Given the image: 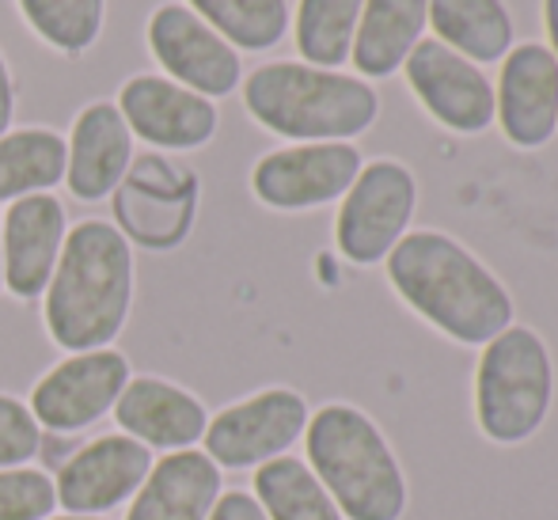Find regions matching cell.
I'll return each mask as SVG.
<instances>
[{
	"instance_id": "obj_1",
	"label": "cell",
	"mask_w": 558,
	"mask_h": 520,
	"mask_svg": "<svg viewBox=\"0 0 558 520\" xmlns=\"http://www.w3.org/2000/svg\"><path fill=\"white\" fill-rule=\"evenodd\" d=\"M384 274L407 312L463 350H478L517 323L506 281L441 228L407 232L384 258Z\"/></svg>"
},
{
	"instance_id": "obj_2",
	"label": "cell",
	"mask_w": 558,
	"mask_h": 520,
	"mask_svg": "<svg viewBox=\"0 0 558 520\" xmlns=\"http://www.w3.org/2000/svg\"><path fill=\"white\" fill-rule=\"evenodd\" d=\"M133 304V247L111 220H81L65 232L46 286V330L65 353L107 350Z\"/></svg>"
},
{
	"instance_id": "obj_3",
	"label": "cell",
	"mask_w": 558,
	"mask_h": 520,
	"mask_svg": "<svg viewBox=\"0 0 558 520\" xmlns=\"http://www.w3.org/2000/svg\"><path fill=\"white\" fill-rule=\"evenodd\" d=\"M304 463L335 498L342 520H403L411 509V475L396 445L357 403L331 399L312 411L304 430Z\"/></svg>"
},
{
	"instance_id": "obj_4",
	"label": "cell",
	"mask_w": 558,
	"mask_h": 520,
	"mask_svg": "<svg viewBox=\"0 0 558 520\" xmlns=\"http://www.w3.org/2000/svg\"><path fill=\"white\" fill-rule=\"evenodd\" d=\"M243 107L263 130L312 145L357 141L380 118V96L368 81L304 61H270L243 81Z\"/></svg>"
},
{
	"instance_id": "obj_5",
	"label": "cell",
	"mask_w": 558,
	"mask_h": 520,
	"mask_svg": "<svg viewBox=\"0 0 558 520\" xmlns=\"http://www.w3.org/2000/svg\"><path fill=\"white\" fill-rule=\"evenodd\" d=\"M558 373L547 338L513 323L478 346L471 373V422L494 448H521L544 433L555 411Z\"/></svg>"
},
{
	"instance_id": "obj_6",
	"label": "cell",
	"mask_w": 558,
	"mask_h": 520,
	"mask_svg": "<svg viewBox=\"0 0 558 520\" xmlns=\"http://www.w3.org/2000/svg\"><path fill=\"white\" fill-rule=\"evenodd\" d=\"M418 213V179L396 156L368 160L338 202L335 247L357 270L384 266Z\"/></svg>"
},
{
	"instance_id": "obj_7",
	"label": "cell",
	"mask_w": 558,
	"mask_h": 520,
	"mask_svg": "<svg viewBox=\"0 0 558 520\" xmlns=\"http://www.w3.org/2000/svg\"><path fill=\"white\" fill-rule=\"evenodd\" d=\"M308 418L312 407L301 391L274 384V388L251 391L247 399H235L209 418L202 452L221 471H255L293 452V445L308 430Z\"/></svg>"
},
{
	"instance_id": "obj_8",
	"label": "cell",
	"mask_w": 558,
	"mask_h": 520,
	"mask_svg": "<svg viewBox=\"0 0 558 520\" xmlns=\"http://www.w3.org/2000/svg\"><path fill=\"white\" fill-rule=\"evenodd\" d=\"M202 183L191 168L148 153L137 156L114 191L118 232L148 251H175L198 217Z\"/></svg>"
},
{
	"instance_id": "obj_9",
	"label": "cell",
	"mask_w": 558,
	"mask_h": 520,
	"mask_svg": "<svg viewBox=\"0 0 558 520\" xmlns=\"http://www.w3.org/2000/svg\"><path fill=\"white\" fill-rule=\"evenodd\" d=\"M365 156L353 141H312L266 153L251 168V191L266 209L308 213L342 202L353 186Z\"/></svg>"
},
{
	"instance_id": "obj_10",
	"label": "cell",
	"mask_w": 558,
	"mask_h": 520,
	"mask_svg": "<svg viewBox=\"0 0 558 520\" xmlns=\"http://www.w3.org/2000/svg\"><path fill=\"white\" fill-rule=\"evenodd\" d=\"M130 376L133 373L125 353L111 350V346L107 350L69 353L65 361H58L31 388L27 407L35 414L38 430L58 433V437H73V433L104 422L114 411Z\"/></svg>"
},
{
	"instance_id": "obj_11",
	"label": "cell",
	"mask_w": 558,
	"mask_h": 520,
	"mask_svg": "<svg viewBox=\"0 0 558 520\" xmlns=\"http://www.w3.org/2000/svg\"><path fill=\"white\" fill-rule=\"evenodd\" d=\"M407 88L429 118L460 137H478L494 125V84L475 61L460 58L437 38H422L403 65Z\"/></svg>"
},
{
	"instance_id": "obj_12",
	"label": "cell",
	"mask_w": 558,
	"mask_h": 520,
	"mask_svg": "<svg viewBox=\"0 0 558 520\" xmlns=\"http://www.w3.org/2000/svg\"><path fill=\"white\" fill-rule=\"evenodd\" d=\"M148 50L168 76L206 99H225L240 88V53L183 4H163L148 20Z\"/></svg>"
},
{
	"instance_id": "obj_13",
	"label": "cell",
	"mask_w": 558,
	"mask_h": 520,
	"mask_svg": "<svg viewBox=\"0 0 558 520\" xmlns=\"http://www.w3.org/2000/svg\"><path fill=\"white\" fill-rule=\"evenodd\" d=\"M153 452L125 433L88 440L58 468V506L73 517H104L125 506L153 471Z\"/></svg>"
},
{
	"instance_id": "obj_14",
	"label": "cell",
	"mask_w": 558,
	"mask_h": 520,
	"mask_svg": "<svg viewBox=\"0 0 558 520\" xmlns=\"http://www.w3.org/2000/svg\"><path fill=\"white\" fill-rule=\"evenodd\" d=\"M494 122L513 148H544L558 133V58L539 43H521L501 58Z\"/></svg>"
},
{
	"instance_id": "obj_15",
	"label": "cell",
	"mask_w": 558,
	"mask_h": 520,
	"mask_svg": "<svg viewBox=\"0 0 558 520\" xmlns=\"http://www.w3.org/2000/svg\"><path fill=\"white\" fill-rule=\"evenodd\" d=\"M118 110L133 137L168 153H194L217 133L214 99L168 81V76H133L118 92Z\"/></svg>"
},
{
	"instance_id": "obj_16",
	"label": "cell",
	"mask_w": 558,
	"mask_h": 520,
	"mask_svg": "<svg viewBox=\"0 0 558 520\" xmlns=\"http://www.w3.org/2000/svg\"><path fill=\"white\" fill-rule=\"evenodd\" d=\"M4 243V289L15 301L46 293L65 247V206L53 194H27L12 202L0 220Z\"/></svg>"
},
{
	"instance_id": "obj_17",
	"label": "cell",
	"mask_w": 558,
	"mask_h": 520,
	"mask_svg": "<svg viewBox=\"0 0 558 520\" xmlns=\"http://www.w3.org/2000/svg\"><path fill=\"white\" fill-rule=\"evenodd\" d=\"M114 422L125 437L141 440L148 452H183L206 437L209 411L194 391L163 376H130L114 403Z\"/></svg>"
},
{
	"instance_id": "obj_18",
	"label": "cell",
	"mask_w": 558,
	"mask_h": 520,
	"mask_svg": "<svg viewBox=\"0 0 558 520\" xmlns=\"http://www.w3.org/2000/svg\"><path fill=\"white\" fill-rule=\"evenodd\" d=\"M133 164V133L118 104H92L76 114L69 133L65 183L73 198L104 202L118 191Z\"/></svg>"
},
{
	"instance_id": "obj_19",
	"label": "cell",
	"mask_w": 558,
	"mask_h": 520,
	"mask_svg": "<svg viewBox=\"0 0 558 520\" xmlns=\"http://www.w3.org/2000/svg\"><path fill=\"white\" fill-rule=\"evenodd\" d=\"M225 494V471L202 448L168 452L153 463L125 520H209Z\"/></svg>"
},
{
	"instance_id": "obj_20",
	"label": "cell",
	"mask_w": 558,
	"mask_h": 520,
	"mask_svg": "<svg viewBox=\"0 0 558 520\" xmlns=\"http://www.w3.org/2000/svg\"><path fill=\"white\" fill-rule=\"evenodd\" d=\"M429 23V0H365L350 61L361 81H388L407 65Z\"/></svg>"
},
{
	"instance_id": "obj_21",
	"label": "cell",
	"mask_w": 558,
	"mask_h": 520,
	"mask_svg": "<svg viewBox=\"0 0 558 520\" xmlns=\"http://www.w3.org/2000/svg\"><path fill=\"white\" fill-rule=\"evenodd\" d=\"M437 43L475 65H494L513 50V15L506 0H429Z\"/></svg>"
},
{
	"instance_id": "obj_22",
	"label": "cell",
	"mask_w": 558,
	"mask_h": 520,
	"mask_svg": "<svg viewBox=\"0 0 558 520\" xmlns=\"http://www.w3.org/2000/svg\"><path fill=\"white\" fill-rule=\"evenodd\" d=\"M65 164L69 145L61 133L43 125L0 133V202L46 194L65 179Z\"/></svg>"
},
{
	"instance_id": "obj_23",
	"label": "cell",
	"mask_w": 558,
	"mask_h": 520,
	"mask_svg": "<svg viewBox=\"0 0 558 520\" xmlns=\"http://www.w3.org/2000/svg\"><path fill=\"white\" fill-rule=\"evenodd\" d=\"M251 498L258 501L266 520H342L335 498L301 456H278L255 468Z\"/></svg>"
},
{
	"instance_id": "obj_24",
	"label": "cell",
	"mask_w": 558,
	"mask_h": 520,
	"mask_svg": "<svg viewBox=\"0 0 558 520\" xmlns=\"http://www.w3.org/2000/svg\"><path fill=\"white\" fill-rule=\"evenodd\" d=\"M365 0H301L296 8V50L304 65L342 69L350 61L353 35Z\"/></svg>"
},
{
	"instance_id": "obj_25",
	"label": "cell",
	"mask_w": 558,
	"mask_h": 520,
	"mask_svg": "<svg viewBox=\"0 0 558 520\" xmlns=\"http://www.w3.org/2000/svg\"><path fill=\"white\" fill-rule=\"evenodd\" d=\"M232 50H274L289 31L286 0H191Z\"/></svg>"
},
{
	"instance_id": "obj_26",
	"label": "cell",
	"mask_w": 558,
	"mask_h": 520,
	"mask_svg": "<svg viewBox=\"0 0 558 520\" xmlns=\"http://www.w3.org/2000/svg\"><path fill=\"white\" fill-rule=\"evenodd\" d=\"M107 0H20L23 20L61 53H84L104 31Z\"/></svg>"
},
{
	"instance_id": "obj_27",
	"label": "cell",
	"mask_w": 558,
	"mask_h": 520,
	"mask_svg": "<svg viewBox=\"0 0 558 520\" xmlns=\"http://www.w3.org/2000/svg\"><path fill=\"white\" fill-rule=\"evenodd\" d=\"M58 509L53 475L43 468L0 471V520H50Z\"/></svg>"
},
{
	"instance_id": "obj_28",
	"label": "cell",
	"mask_w": 558,
	"mask_h": 520,
	"mask_svg": "<svg viewBox=\"0 0 558 520\" xmlns=\"http://www.w3.org/2000/svg\"><path fill=\"white\" fill-rule=\"evenodd\" d=\"M43 452V430L23 399L0 391V471L27 468Z\"/></svg>"
},
{
	"instance_id": "obj_29",
	"label": "cell",
	"mask_w": 558,
	"mask_h": 520,
	"mask_svg": "<svg viewBox=\"0 0 558 520\" xmlns=\"http://www.w3.org/2000/svg\"><path fill=\"white\" fill-rule=\"evenodd\" d=\"M209 520H266V513L258 509V501L247 491H225Z\"/></svg>"
},
{
	"instance_id": "obj_30",
	"label": "cell",
	"mask_w": 558,
	"mask_h": 520,
	"mask_svg": "<svg viewBox=\"0 0 558 520\" xmlns=\"http://www.w3.org/2000/svg\"><path fill=\"white\" fill-rule=\"evenodd\" d=\"M15 114V88H12V73H8V61L0 53V133H8Z\"/></svg>"
},
{
	"instance_id": "obj_31",
	"label": "cell",
	"mask_w": 558,
	"mask_h": 520,
	"mask_svg": "<svg viewBox=\"0 0 558 520\" xmlns=\"http://www.w3.org/2000/svg\"><path fill=\"white\" fill-rule=\"evenodd\" d=\"M544 23H547V38H551V53L558 58V0H544Z\"/></svg>"
},
{
	"instance_id": "obj_32",
	"label": "cell",
	"mask_w": 558,
	"mask_h": 520,
	"mask_svg": "<svg viewBox=\"0 0 558 520\" xmlns=\"http://www.w3.org/2000/svg\"><path fill=\"white\" fill-rule=\"evenodd\" d=\"M50 520H107V517H73V513H65V517H50Z\"/></svg>"
},
{
	"instance_id": "obj_33",
	"label": "cell",
	"mask_w": 558,
	"mask_h": 520,
	"mask_svg": "<svg viewBox=\"0 0 558 520\" xmlns=\"http://www.w3.org/2000/svg\"><path fill=\"white\" fill-rule=\"evenodd\" d=\"M0 289H4V243H0Z\"/></svg>"
}]
</instances>
